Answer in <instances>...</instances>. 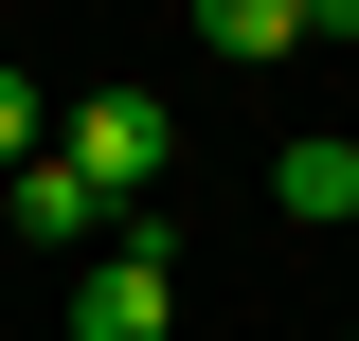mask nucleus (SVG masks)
<instances>
[{
  "mask_svg": "<svg viewBox=\"0 0 359 341\" xmlns=\"http://www.w3.org/2000/svg\"><path fill=\"white\" fill-rule=\"evenodd\" d=\"M54 126H72V108H54L36 72H0V180H36V162H54Z\"/></svg>",
  "mask_w": 359,
  "mask_h": 341,
  "instance_id": "obj_6",
  "label": "nucleus"
},
{
  "mask_svg": "<svg viewBox=\"0 0 359 341\" xmlns=\"http://www.w3.org/2000/svg\"><path fill=\"white\" fill-rule=\"evenodd\" d=\"M306 36H359V0H198V54H306Z\"/></svg>",
  "mask_w": 359,
  "mask_h": 341,
  "instance_id": "obj_4",
  "label": "nucleus"
},
{
  "mask_svg": "<svg viewBox=\"0 0 359 341\" xmlns=\"http://www.w3.org/2000/svg\"><path fill=\"white\" fill-rule=\"evenodd\" d=\"M0 215H18V234H36V252H72V269L108 252V234H126V215H108V198H90V180H72V144H54L36 180H0Z\"/></svg>",
  "mask_w": 359,
  "mask_h": 341,
  "instance_id": "obj_3",
  "label": "nucleus"
},
{
  "mask_svg": "<svg viewBox=\"0 0 359 341\" xmlns=\"http://www.w3.org/2000/svg\"><path fill=\"white\" fill-rule=\"evenodd\" d=\"M72 341H180V234L162 215H126V234L72 269Z\"/></svg>",
  "mask_w": 359,
  "mask_h": 341,
  "instance_id": "obj_1",
  "label": "nucleus"
},
{
  "mask_svg": "<svg viewBox=\"0 0 359 341\" xmlns=\"http://www.w3.org/2000/svg\"><path fill=\"white\" fill-rule=\"evenodd\" d=\"M269 215H359V144H269Z\"/></svg>",
  "mask_w": 359,
  "mask_h": 341,
  "instance_id": "obj_5",
  "label": "nucleus"
},
{
  "mask_svg": "<svg viewBox=\"0 0 359 341\" xmlns=\"http://www.w3.org/2000/svg\"><path fill=\"white\" fill-rule=\"evenodd\" d=\"M54 144H72V180H90L108 215H144V180L180 162V108H162V90H72V126H54Z\"/></svg>",
  "mask_w": 359,
  "mask_h": 341,
  "instance_id": "obj_2",
  "label": "nucleus"
}]
</instances>
